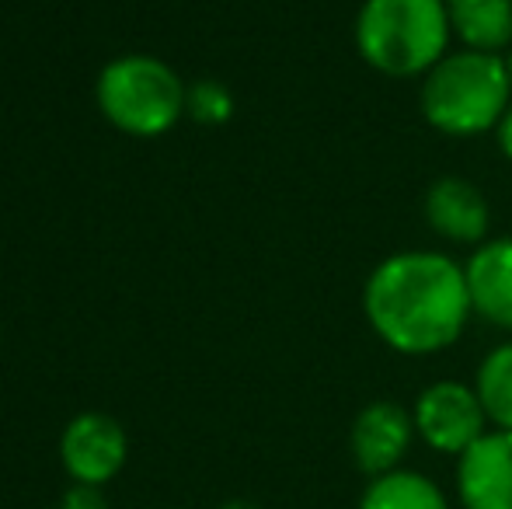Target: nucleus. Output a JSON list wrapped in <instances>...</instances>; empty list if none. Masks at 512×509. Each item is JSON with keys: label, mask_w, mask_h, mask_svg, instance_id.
<instances>
[{"label": "nucleus", "mask_w": 512, "mask_h": 509, "mask_svg": "<svg viewBox=\"0 0 512 509\" xmlns=\"http://www.w3.org/2000/svg\"><path fill=\"white\" fill-rule=\"evenodd\" d=\"M474 391H478L485 415L492 429H509L512 433V342H502L481 360L474 374Z\"/></svg>", "instance_id": "obj_13"}, {"label": "nucleus", "mask_w": 512, "mask_h": 509, "mask_svg": "<svg viewBox=\"0 0 512 509\" xmlns=\"http://www.w3.org/2000/svg\"><path fill=\"white\" fill-rule=\"evenodd\" d=\"M495 140H499V150L512 161V105L506 109V116H502V123L495 126Z\"/></svg>", "instance_id": "obj_16"}, {"label": "nucleus", "mask_w": 512, "mask_h": 509, "mask_svg": "<svg viewBox=\"0 0 512 509\" xmlns=\"http://www.w3.org/2000/svg\"><path fill=\"white\" fill-rule=\"evenodd\" d=\"M464 276L474 314L512 332V238H492L474 248Z\"/></svg>", "instance_id": "obj_10"}, {"label": "nucleus", "mask_w": 512, "mask_h": 509, "mask_svg": "<svg viewBox=\"0 0 512 509\" xmlns=\"http://www.w3.org/2000/svg\"><path fill=\"white\" fill-rule=\"evenodd\" d=\"M446 14L464 49L495 56L512 49V0H446Z\"/></svg>", "instance_id": "obj_11"}, {"label": "nucleus", "mask_w": 512, "mask_h": 509, "mask_svg": "<svg viewBox=\"0 0 512 509\" xmlns=\"http://www.w3.org/2000/svg\"><path fill=\"white\" fill-rule=\"evenodd\" d=\"M512 105V81L495 53L450 49L422 81V116L436 133L471 140L502 123Z\"/></svg>", "instance_id": "obj_2"}, {"label": "nucleus", "mask_w": 512, "mask_h": 509, "mask_svg": "<svg viewBox=\"0 0 512 509\" xmlns=\"http://www.w3.org/2000/svg\"><path fill=\"white\" fill-rule=\"evenodd\" d=\"M356 509H453L446 489L422 471L398 468L370 478Z\"/></svg>", "instance_id": "obj_12"}, {"label": "nucleus", "mask_w": 512, "mask_h": 509, "mask_svg": "<svg viewBox=\"0 0 512 509\" xmlns=\"http://www.w3.org/2000/svg\"><path fill=\"white\" fill-rule=\"evenodd\" d=\"M502 63H506V74H509V81H512V49L502 53Z\"/></svg>", "instance_id": "obj_18"}, {"label": "nucleus", "mask_w": 512, "mask_h": 509, "mask_svg": "<svg viewBox=\"0 0 512 509\" xmlns=\"http://www.w3.org/2000/svg\"><path fill=\"white\" fill-rule=\"evenodd\" d=\"M446 0H363L356 53L384 77H425L450 53Z\"/></svg>", "instance_id": "obj_3"}, {"label": "nucleus", "mask_w": 512, "mask_h": 509, "mask_svg": "<svg viewBox=\"0 0 512 509\" xmlns=\"http://www.w3.org/2000/svg\"><path fill=\"white\" fill-rule=\"evenodd\" d=\"M422 210L429 227L443 241H453V245H485L492 210H488L485 192L474 182H467V178H436L425 189Z\"/></svg>", "instance_id": "obj_9"}, {"label": "nucleus", "mask_w": 512, "mask_h": 509, "mask_svg": "<svg viewBox=\"0 0 512 509\" xmlns=\"http://www.w3.org/2000/svg\"><path fill=\"white\" fill-rule=\"evenodd\" d=\"M457 503L464 509H512V433L488 429L457 457Z\"/></svg>", "instance_id": "obj_8"}, {"label": "nucleus", "mask_w": 512, "mask_h": 509, "mask_svg": "<svg viewBox=\"0 0 512 509\" xmlns=\"http://www.w3.org/2000/svg\"><path fill=\"white\" fill-rule=\"evenodd\" d=\"M60 509H108V499L98 485H70L60 499Z\"/></svg>", "instance_id": "obj_15"}, {"label": "nucleus", "mask_w": 512, "mask_h": 509, "mask_svg": "<svg viewBox=\"0 0 512 509\" xmlns=\"http://www.w3.org/2000/svg\"><path fill=\"white\" fill-rule=\"evenodd\" d=\"M415 436L443 457H464L492 429L474 384L436 381L411 405Z\"/></svg>", "instance_id": "obj_5"}, {"label": "nucleus", "mask_w": 512, "mask_h": 509, "mask_svg": "<svg viewBox=\"0 0 512 509\" xmlns=\"http://www.w3.org/2000/svg\"><path fill=\"white\" fill-rule=\"evenodd\" d=\"M415 419L398 401H370L356 412L349 429V454L359 475L380 478L387 471L405 468V457L415 443Z\"/></svg>", "instance_id": "obj_6"}, {"label": "nucleus", "mask_w": 512, "mask_h": 509, "mask_svg": "<svg viewBox=\"0 0 512 509\" xmlns=\"http://www.w3.org/2000/svg\"><path fill=\"white\" fill-rule=\"evenodd\" d=\"M129 454L126 429L105 412H84L77 419H70V426L63 429L60 440V457L67 475L77 485H98L112 482L122 471Z\"/></svg>", "instance_id": "obj_7"}, {"label": "nucleus", "mask_w": 512, "mask_h": 509, "mask_svg": "<svg viewBox=\"0 0 512 509\" xmlns=\"http://www.w3.org/2000/svg\"><path fill=\"white\" fill-rule=\"evenodd\" d=\"M196 123H206V126H220L234 116V95L223 88L220 81H199L189 88V105H185Z\"/></svg>", "instance_id": "obj_14"}, {"label": "nucleus", "mask_w": 512, "mask_h": 509, "mask_svg": "<svg viewBox=\"0 0 512 509\" xmlns=\"http://www.w3.org/2000/svg\"><path fill=\"white\" fill-rule=\"evenodd\" d=\"M373 335L401 356H432L460 342L474 318L464 265L443 252L387 255L363 286Z\"/></svg>", "instance_id": "obj_1"}, {"label": "nucleus", "mask_w": 512, "mask_h": 509, "mask_svg": "<svg viewBox=\"0 0 512 509\" xmlns=\"http://www.w3.org/2000/svg\"><path fill=\"white\" fill-rule=\"evenodd\" d=\"M189 88L154 56H122L98 77V109L129 136H161L182 119Z\"/></svg>", "instance_id": "obj_4"}, {"label": "nucleus", "mask_w": 512, "mask_h": 509, "mask_svg": "<svg viewBox=\"0 0 512 509\" xmlns=\"http://www.w3.org/2000/svg\"><path fill=\"white\" fill-rule=\"evenodd\" d=\"M220 509H262V506L251 503V499H230V503H223Z\"/></svg>", "instance_id": "obj_17"}]
</instances>
